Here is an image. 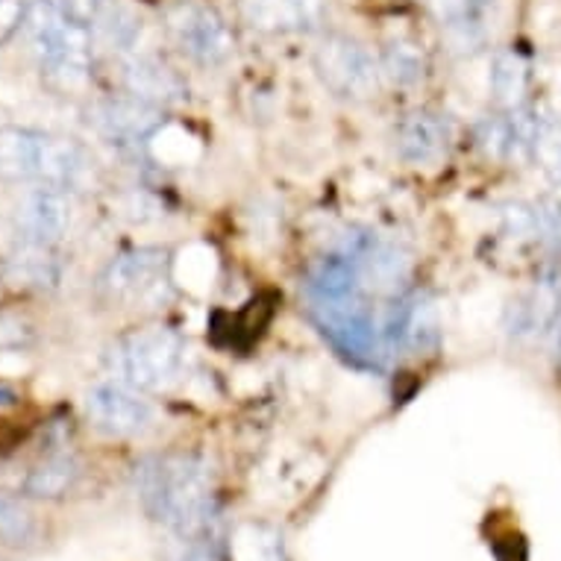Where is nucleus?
I'll return each mask as SVG.
<instances>
[{
  "label": "nucleus",
  "instance_id": "f8f14e48",
  "mask_svg": "<svg viewBox=\"0 0 561 561\" xmlns=\"http://www.w3.org/2000/svg\"><path fill=\"white\" fill-rule=\"evenodd\" d=\"M450 124L435 112H412L397 127V150L414 168L438 165L450 150Z\"/></svg>",
  "mask_w": 561,
  "mask_h": 561
},
{
  "label": "nucleus",
  "instance_id": "9d476101",
  "mask_svg": "<svg viewBox=\"0 0 561 561\" xmlns=\"http://www.w3.org/2000/svg\"><path fill=\"white\" fill-rule=\"evenodd\" d=\"M71 201L65 188L50 185H33L19 203L15 224H19L21 241L27 244H45L54 248L65 232L71 230Z\"/></svg>",
  "mask_w": 561,
  "mask_h": 561
},
{
  "label": "nucleus",
  "instance_id": "7ed1b4c3",
  "mask_svg": "<svg viewBox=\"0 0 561 561\" xmlns=\"http://www.w3.org/2000/svg\"><path fill=\"white\" fill-rule=\"evenodd\" d=\"M110 368L115 379L141 394L165 391L185 368V341L168 327H141L112 344Z\"/></svg>",
  "mask_w": 561,
  "mask_h": 561
},
{
  "label": "nucleus",
  "instance_id": "b1692460",
  "mask_svg": "<svg viewBox=\"0 0 561 561\" xmlns=\"http://www.w3.org/2000/svg\"><path fill=\"white\" fill-rule=\"evenodd\" d=\"M19 391L10 386V382H0V414L12 412V409H19Z\"/></svg>",
  "mask_w": 561,
  "mask_h": 561
},
{
  "label": "nucleus",
  "instance_id": "1a4fd4ad",
  "mask_svg": "<svg viewBox=\"0 0 561 561\" xmlns=\"http://www.w3.org/2000/svg\"><path fill=\"white\" fill-rule=\"evenodd\" d=\"M65 19L110 47L129 50L141 36V15L127 0H54Z\"/></svg>",
  "mask_w": 561,
  "mask_h": 561
},
{
  "label": "nucleus",
  "instance_id": "20e7f679",
  "mask_svg": "<svg viewBox=\"0 0 561 561\" xmlns=\"http://www.w3.org/2000/svg\"><path fill=\"white\" fill-rule=\"evenodd\" d=\"M27 36L33 54L47 75L62 85H80L92 71V36L65 19L54 0H36L27 12Z\"/></svg>",
  "mask_w": 561,
  "mask_h": 561
},
{
  "label": "nucleus",
  "instance_id": "f03ea898",
  "mask_svg": "<svg viewBox=\"0 0 561 561\" xmlns=\"http://www.w3.org/2000/svg\"><path fill=\"white\" fill-rule=\"evenodd\" d=\"M92 162L71 138L42 129H0V176L10 183L77 188L89 180Z\"/></svg>",
  "mask_w": 561,
  "mask_h": 561
},
{
  "label": "nucleus",
  "instance_id": "4468645a",
  "mask_svg": "<svg viewBox=\"0 0 561 561\" xmlns=\"http://www.w3.org/2000/svg\"><path fill=\"white\" fill-rule=\"evenodd\" d=\"M124 89L150 106H174L185 98V80L159 56H129L124 65Z\"/></svg>",
  "mask_w": 561,
  "mask_h": 561
},
{
  "label": "nucleus",
  "instance_id": "0eeeda50",
  "mask_svg": "<svg viewBox=\"0 0 561 561\" xmlns=\"http://www.w3.org/2000/svg\"><path fill=\"white\" fill-rule=\"evenodd\" d=\"M103 291L115 304H150L171 283V250L136 248L112 259L103 274Z\"/></svg>",
  "mask_w": 561,
  "mask_h": 561
},
{
  "label": "nucleus",
  "instance_id": "f257e3e1",
  "mask_svg": "<svg viewBox=\"0 0 561 561\" xmlns=\"http://www.w3.org/2000/svg\"><path fill=\"white\" fill-rule=\"evenodd\" d=\"M136 491L150 520L174 541L209 538L215 520L213 470L197 456H157L136 468Z\"/></svg>",
  "mask_w": 561,
  "mask_h": 561
},
{
  "label": "nucleus",
  "instance_id": "423d86ee",
  "mask_svg": "<svg viewBox=\"0 0 561 561\" xmlns=\"http://www.w3.org/2000/svg\"><path fill=\"white\" fill-rule=\"evenodd\" d=\"M168 33L180 54L203 68H218L232 56V33L213 7L197 0H180L165 15Z\"/></svg>",
  "mask_w": 561,
  "mask_h": 561
},
{
  "label": "nucleus",
  "instance_id": "dca6fc26",
  "mask_svg": "<svg viewBox=\"0 0 561 561\" xmlns=\"http://www.w3.org/2000/svg\"><path fill=\"white\" fill-rule=\"evenodd\" d=\"M488 85H491V98L503 112L520 110V103L529 89V65L515 50H500L491 62V75H488Z\"/></svg>",
  "mask_w": 561,
  "mask_h": 561
},
{
  "label": "nucleus",
  "instance_id": "aec40b11",
  "mask_svg": "<svg viewBox=\"0 0 561 561\" xmlns=\"http://www.w3.org/2000/svg\"><path fill=\"white\" fill-rule=\"evenodd\" d=\"M382 77H388L397 85L421 83L426 75L424 50L414 42H391L382 54Z\"/></svg>",
  "mask_w": 561,
  "mask_h": 561
},
{
  "label": "nucleus",
  "instance_id": "39448f33",
  "mask_svg": "<svg viewBox=\"0 0 561 561\" xmlns=\"http://www.w3.org/2000/svg\"><path fill=\"white\" fill-rule=\"evenodd\" d=\"M314 71L332 94L347 101H368L382 83V65L347 36L323 38L314 50Z\"/></svg>",
  "mask_w": 561,
  "mask_h": 561
},
{
  "label": "nucleus",
  "instance_id": "5701e85b",
  "mask_svg": "<svg viewBox=\"0 0 561 561\" xmlns=\"http://www.w3.org/2000/svg\"><path fill=\"white\" fill-rule=\"evenodd\" d=\"M442 21H461L477 10L479 0H424Z\"/></svg>",
  "mask_w": 561,
  "mask_h": 561
},
{
  "label": "nucleus",
  "instance_id": "9b49d317",
  "mask_svg": "<svg viewBox=\"0 0 561 561\" xmlns=\"http://www.w3.org/2000/svg\"><path fill=\"white\" fill-rule=\"evenodd\" d=\"M162 110L150 106V103L138 101L133 94L124 98H110V101L94 103L89 112V124H92L103 138L121 141V145H138L157 136L162 127Z\"/></svg>",
  "mask_w": 561,
  "mask_h": 561
},
{
  "label": "nucleus",
  "instance_id": "f3484780",
  "mask_svg": "<svg viewBox=\"0 0 561 561\" xmlns=\"http://www.w3.org/2000/svg\"><path fill=\"white\" fill-rule=\"evenodd\" d=\"M77 477H80V465L71 456H50V459H45L42 465L30 470L24 491H27L30 497L56 500L75 488Z\"/></svg>",
  "mask_w": 561,
  "mask_h": 561
},
{
  "label": "nucleus",
  "instance_id": "6e6552de",
  "mask_svg": "<svg viewBox=\"0 0 561 561\" xmlns=\"http://www.w3.org/2000/svg\"><path fill=\"white\" fill-rule=\"evenodd\" d=\"M85 412L101 433L115 435V438H138L157 426L153 403L121 379H103L89 388Z\"/></svg>",
  "mask_w": 561,
  "mask_h": 561
},
{
  "label": "nucleus",
  "instance_id": "a211bd4d",
  "mask_svg": "<svg viewBox=\"0 0 561 561\" xmlns=\"http://www.w3.org/2000/svg\"><path fill=\"white\" fill-rule=\"evenodd\" d=\"M397 335L400 344L409 350L430 347L438 335V321H435V309L426 300H412L403 304L400 318H397Z\"/></svg>",
  "mask_w": 561,
  "mask_h": 561
},
{
  "label": "nucleus",
  "instance_id": "ddd939ff",
  "mask_svg": "<svg viewBox=\"0 0 561 561\" xmlns=\"http://www.w3.org/2000/svg\"><path fill=\"white\" fill-rule=\"evenodd\" d=\"M323 15V0H244L241 19L265 36H288L312 30Z\"/></svg>",
  "mask_w": 561,
  "mask_h": 561
},
{
  "label": "nucleus",
  "instance_id": "2eb2a0df",
  "mask_svg": "<svg viewBox=\"0 0 561 561\" xmlns=\"http://www.w3.org/2000/svg\"><path fill=\"white\" fill-rule=\"evenodd\" d=\"M3 276H7V283H12V286L42 291V288H54L59 283L62 265L54 256V248L21 241V248L7 259Z\"/></svg>",
  "mask_w": 561,
  "mask_h": 561
},
{
  "label": "nucleus",
  "instance_id": "412c9836",
  "mask_svg": "<svg viewBox=\"0 0 561 561\" xmlns=\"http://www.w3.org/2000/svg\"><path fill=\"white\" fill-rule=\"evenodd\" d=\"M533 153L538 159V165L543 168V174L550 176L556 185H561V118L538 124Z\"/></svg>",
  "mask_w": 561,
  "mask_h": 561
},
{
  "label": "nucleus",
  "instance_id": "6ab92c4d",
  "mask_svg": "<svg viewBox=\"0 0 561 561\" xmlns=\"http://www.w3.org/2000/svg\"><path fill=\"white\" fill-rule=\"evenodd\" d=\"M38 538V524L19 497L0 491V543L3 547H30Z\"/></svg>",
  "mask_w": 561,
  "mask_h": 561
},
{
  "label": "nucleus",
  "instance_id": "4be33fe9",
  "mask_svg": "<svg viewBox=\"0 0 561 561\" xmlns=\"http://www.w3.org/2000/svg\"><path fill=\"white\" fill-rule=\"evenodd\" d=\"M27 12L24 0H0V45H7L27 24Z\"/></svg>",
  "mask_w": 561,
  "mask_h": 561
}]
</instances>
